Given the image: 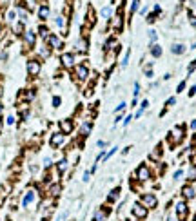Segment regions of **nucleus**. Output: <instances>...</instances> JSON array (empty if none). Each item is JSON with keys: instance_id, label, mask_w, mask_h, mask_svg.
I'll use <instances>...</instances> for the list:
<instances>
[{"instance_id": "nucleus-1", "label": "nucleus", "mask_w": 196, "mask_h": 221, "mask_svg": "<svg viewBox=\"0 0 196 221\" xmlns=\"http://www.w3.org/2000/svg\"><path fill=\"white\" fill-rule=\"evenodd\" d=\"M135 176H136V180H138V181H147V180L151 178V171H149V167H147V165H140V167L136 169Z\"/></svg>"}, {"instance_id": "nucleus-2", "label": "nucleus", "mask_w": 196, "mask_h": 221, "mask_svg": "<svg viewBox=\"0 0 196 221\" xmlns=\"http://www.w3.org/2000/svg\"><path fill=\"white\" fill-rule=\"evenodd\" d=\"M140 203L144 207H147V209H154L158 201H156V196L154 194H144V196H140Z\"/></svg>"}, {"instance_id": "nucleus-3", "label": "nucleus", "mask_w": 196, "mask_h": 221, "mask_svg": "<svg viewBox=\"0 0 196 221\" xmlns=\"http://www.w3.org/2000/svg\"><path fill=\"white\" fill-rule=\"evenodd\" d=\"M182 140H184V127L178 125V127H174L173 132H171V143L176 145V143H180Z\"/></svg>"}, {"instance_id": "nucleus-4", "label": "nucleus", "mask_w": 196, "mask_h": 221, "mask_svg": "<svg viewBox=\"0 0 196 221\" xmlns=\"http://www.w3.org/2000/svg\"><path fill=\"white\" fill-rule=\"evenodd\" d=\"M133 214H135V218H138V219H145L147 218V207H144L140 201L133 207Z\"/></svg>"}, {"instance_id": "nucleus-5", "label": "nucleus", "mask_w": 196, "mask_h": 221, "mask_svg": "<svg viewBox=\"0 0 196 221\" xmlns=\"http://www.w3.org/2000/svg\"><path fill=\"white\" fill-rule=\"evenodd\" d=\"M187 210H189V207H187L185 201H178V203H176V214H178V219L180 221H185Z\"/></svg>"}, {"instance_id": "nucleus-6", "label": "nucleus", "mask_w": 196, "mask_h": 221, "mask_svg": "<svg viewBox=\"0 0 196 221\" xmlns=\"http://www.w3.org/2000/svg\"><path fill=\"white\" fill-rule=\"evenodd\" d=\"M64 141H65V134H62V132H55V134L51 136V140H49V145H51L53 149H56V147H60Z\"/></svg>"}, {"instance_id": "nucleus-7", "label": "nucleus", "mask_w": 196, "mask_h": 221, "mask_svg": "<svg viewBox=\"0 0 196 221\" xmlns=\"http://www.w3.org/2000/svg\"><path fill=\"white\" fill-rule=\"evenodd\" d=\"M27 73H29V76H36V74L40 73V62L29 60V62H27Z\"/></svg>"}, {"instance_id": "nucleus-8", "label": "nucleus", "mask_w": 196, "mask_h": 221, "mask_svg": "<svg viewBox=\"0 0 196 221\" xmlns=\"http://www.w3.org/2000/svg\"><path fill=\"white\" fill-rule=\"evenodd\" d=\"M47 44H49L51 47H55V49H62V47H64V45H62V42H60V38H58V36H55V34L47 36Z\"/></svg>"}, {"instance_id": "nucleus-9", "label": "nucleus", "mask_w": 196, "mask_h": 221, "mask_svg": "<svg viewBox=\"0 0 196 221\" xmlns=\"http://www.w3.org/2000/svg\"><path fill=\"white\" fill-rule=\"evenodd\" d=\"M60 62H62V65L64 67H73V63H75V56L73 54H62V58H60Z\"/></svg>"}, {"instance_id": "nucleus-10", "label": "nucleus", "mask_w": 196, "mask_h": 221, "mask_svg": "<svg viewBox=\"0 0 196 221\" xmlns=\"http://www.w3.org/2000/svg\"><path fill=\"white\" fill-rule=\"evenodd\" d=\"M60 129H62V134H69L73 131V122L71 120H62L60 122Z\"/></svg>"}, {"instance_id": "nucleus-11", "label": "nucleus", "mask_w": 196, "mask_h": 221, "mask_svg": "<svg viewBox=\"0 0 196 221\" xmlns=\"http://www.w3.org/2000/svg\"><path fill=\"white\" fill-rule=\"evenodd\" d=\"M122 25H124V18H122V13H118L113 18V29L115 31H122Z\"/></svg>"}, {"instance_id": "nucleus-12", "label": "nucleus", "mask_w": 196, "mask_h": 221, "mask_svg": "<svg viewBox=\"0 0 196 221\" xmlns=\"http://www.w3.org/2000/svg\"><path fill=\"white\" fill-rule=\"evenodd\" d=\"M87 74H89V71H87L85 65H78V67H76V78H78V80H85Z\"/></svg>"}, {"instance_id": "nucleus-13", "label": "nucleus", "mask_w": 196, "mask_h": 221, "mask_svg": "<svg viewBox=\"0 0 196 221\" xmlns=\"http://www.w3.org/2000/svg\"><path fill=\"white\" fill-rule=\"evenodd\" d=\"M33 201H35V192H33V190H29V192L24 196V200H22V205H24V207H29Z\"/></svg>"}, {"instance_id": "nucleus-14", "label": "nucleus", "mask_w": 196, "mask_h": 221, "mask_svg": "<svg viewBox=\"0 0 196 221\" xmlns=\"http://www.w3.org/2000/svg\"><path fill=\"white\" fill-rule=\"evenodd\" d=\"M24 38H25V44H27V45H35L36 36H35L33 31H25V33H24Z\"/></svg>"}, {"instance_id": "nucleus-15", "label": "nucleus", "mask_w": 196, "mask_h": 221, "mask_svg": "<svg viewBox=\"0 0 196 221\" xmlns=\"http://www.w3.org/2000/svg\"><path fill=\"white\" fill-rule=\"evenodd\" d=\"M182 196H184V198H187V200H193V198H194V189H193V187H189V185H187V187H184V189H182Z\"/></svg>"}, {"instance_id": "nucleus-16", "label": "nucleus", "mask_w": 196, "mask_h": 221, "mask_svg": "<svg viewBox=\"0 0 196 221\" xmlns=\"http://www.w3.org/2000/svg\"><path fill=\"white\" fill-rule=\"evenodd\" d=\"M118 196H120V189H113V190L109 192V196H107V201H109V203H115V201L118 200Z\"/></svg>"}, {"instance_id": "nucleus-17", "label": "nucleus", "mask_w": 196, "mask_h": 221, "mask_svg": "<svg viewBox=\"0 0 196 221\" xmlns=\"http://www.w3.org/2000/svg\"><path fill=\"white\" fill-rule=\"evenodd\" d=\"M171 51H173L174 54H184V53H185V45H184V44H174V45L171 47Z\"/></svg>"}, {"instance_id": "nucleus-18", "label": "nucleus", "mask_w": 196, "mask_h": 221, "mask_svg": "<svg viewBox=\"0 0 196 221\" xmlns=\"http://www.w3.org/2000/svg\"><path fill=\"white\" fill-rule=\"evenodd\" d=\"M91 129H93V123H91V122H85V123H84V125L80 127V132H82L84 136H89Z\"/></svg>"}, {"instance_id": "nucleus-19", "label": "nucleus", "mask_w": 196, "mask_h": 221, "mask_svg": "<svg viewBox=\"0 0 196 221\" xmlns=\"http://www.w3.org/2000/svg\"><path fill=\"white\" fill-rule=\"evenodd\" d=\"M105 218H107V210H96L93 221H105Z\"/></svg>"}, {"instance_id": "nucleus-20", "label": "nucleus", "mask_w": 196, "mask_h": 221, "mask_svg": "<svg viewBox=\"0 0 196 221\" xmlns=\"http://www.w3.org/2000/svg\"><path fill=\"white\" fill-rule=\"evenodd\" d=\"M76 51L85 53V51H87V40H78V42H76Z\"/></svg>"}, {"instance_id": "nucleus-21", "label": "nucleus", "mask_w": 196, "mask_h": 221, "mask_svg": "<svg viewBox=\"0 0 196 221\" xmlns=\"http://www.w3.org/2000/svg\"><path fill=\"white\" fill-rule=\"evenodd\" d=\"M56 167H58V172H65V171H67V167H69V161L64 158V160H60V161H58V165H56Z\"/></svg>"}, {"instance_id": "nucleus-22", "label": "nucleus", "mask_w": 196, "mask_h": 221, "mask_svg": "<svg viewBox=\"0 0 196 221\" xmlns=\"http://www.w3.org/2000/svg\"><path fill=\"white\" fill-rule=\"evenodd\" d=\"M38 16H40L42 20H45V18L49 16V7H47V5H42L40 11H38Z\"/></svg>"}, {"instance_id": "nucleus-23", "label": "nucleus", "mask_w": 196, "mask_h": 221, "mask_svg": "<svg viewBox=\"0 0 196 221\" xmlns=\"http://www.w3.org/2000/svg\"><path fill=\"white\" fill-rule=\"evenodd\" d=\"M151 54H153L154 58L162 56V47H160V45H156V44H154V45H151Z\"/></svg>"}, {"instance_id": "nucleus-24", "label": "nucleus", "mask_w": 196, "mask_h": 221, "mask_svg": "<svg viewBox=\"0 0 196 221\" xmlns=\"http://www.w3.org/2000/svg\"><path fill=\"white\" fill-rule=\"evenodd\" d=\"M102 16H104V18H111V16H113V7H109V5L104 7V9H102Z\"/></svg>"}, {"instance_id": "nucleus-25", "label": "nucleus", "mask_w": 196, "mask_h": 221, "mask_svg": "<svg viewBox=\"0 0 196 221\" xmlns=\"http://www.w3.org/2000/svg\"><path fill=\"white\" fill-rule=\"evenodd\" d=\"M87 22L91 25L95 24V11H93V7H89V11H87Z\"/></svg>"}, {"instance_id": "nucleus-26", "label": "nucleus", "mask_w": 196, "mask_h": 221, "mask_svg": "<svg viewBox=\"0 0 196 221\" xmlns=\"http://www.w3.org/2000/svg\"><path fill=\"white\" fill-rule=\"evenodd\" d=\"M129 56H131V51H129V49H127V51H125V56H124V58H122V65H124V67H125V65H127V63H129Z\"/></svg>"}, {"instance_id": "nucleus-27", "label": "nucleus", "mask_w": 196, "mask_h": 221, "mask_svg": "<svg viewBox=\"0 0 196 221\" xmlns=\"http://www.w3.org/2000/svg\"><path fill=\"white\" fill-rule=\"evenodd\" d=\"M156 38H158L156 31H154V29H151V31H149V40H151V42H156Z\"/></svg>"}, {"instance_id": "nucleus-28", "label": "nucleus", "mask_w": 196, "mask_h": 221, "mask_svg": "<svg viewBox=\"0 0 196 221\" xmlns=\"http://www.w3.org/2000/svg\"><path fill=\"white\" fill-rule=\"evenodd\" d=\"M125 105H127L125 102H120V103L116 105V109H115V112H120V111H124V109H125Z\"/></svg>"}, {"instance_id": "nucleus-29", "label": "nucleus", "mask_w": 196, "mask_h": 221, "mask_svg": "<svg viewBox=\"0 0 196 221\" xmlns=\"http://www.w3.org/2000/svg\"><path fill=\"white\" fill-rule=\"evenodd\" d=\"M60 102H62V98H60V96H53V107H58V105H60Z\"/></svg>"}, {"instance_id": "nucleus-30", "label": "nucleus", "mask_w": 196, "mask_h": 221, "mask_svg": "<svg viewBox=\"0 0 196 221\" xmlns=\"http://www.w3.org/2000/svg\"><path fill=\"white\" fill-rule=\"evenodd\" d=\"M58 192H60V187H58V185H53V187H51V194H53V196H58Z\"/></svg>"}, {"instance_id": "nucleus-31", "label": "nucleus", "mask_w": 196, "mask_h": 221, "mask_svg": "<svg viewBox=\"0 0 196 221\" xmlns=\"http://www.w3.org/2000/svg\"><path fill=\"white\" fill-rule=\"evenodd\" d=\"M138 93H140V83L136 82V83H135V91H133V94H135V96H138Z\"/></svg>"}, {"instance_id": "nucleus-32", "label": "nucleus", "mask_w": 196, "mask_h": 221, "mask_svg": "<svg viewBox=\"0 0 196 221\" xmlns=\"http://www.w3.org/2000/svg\"><path fill=\"white\" fill-rule=\"evenodd\" d=\"M174 103H176V98H169V100L165 102V105H167V107H171V105H174Z\"/></svg>"}, {"instance_id": "nucleus-33", "label": "nucleus", "mask_w": 196, "mask_h": 221, "mask_svg": "<svg viewBox=\"0 0 196 221\" xmlns=\"http://www.w3.org/2000/svg\"><path fill=\"white\" fill-rule=\"evenodd\" d=\"M38 31H40V34H42V36H45V38H47V29H45L44 25H42V27H40Z\"/></svg>"}, {"instance_id": "nucleus-34", "label": "nucleus", "mask_w": 196, "mask_h": 221, "mask_svg": "<svg viewBox=\"0 0 196 221\" xmlns=\"http://www.w3.org/2000/svg\"><path fill=\"white\" fill-rule=\"evenodd\" d=\"M131 120H133V116H125V118H124V125L127 127V125L131 123Z\"/></svg>"}, {"instance_id": "nucleus-35", "label": "nucleus", "mask_w": 196, "mask_h": 221, "mask_svg": "<svg viewBox=\"0 0 196 221\" xmlns=\"http://www.w3.org/2000/svg\"><path fill=\"white\" fill-rule=\"evenodd\" d=\"M182 176H184V171H176L174 172V180H180Z\"/></svg>"}, {"instance_id": "nucleus-36", "label": "nucleus", "mask_w": 196, "mask_h": 221, "mask_svg": "<svg viewBox=\"0 0 196 221\" xmlns=\"http://www.w3.org/2000/svg\"><path fill=\"white\" fill-rule=\"evenodd\" d=\"M22 29H24V25H22V24H16V27H15V31H16V33H22Z\"/></svg>"}, {"instance_id": "nucleus-37", "label": "nucleus", "mask_w": 196, "mask_h": 221, "mask_svg": "<svg viewBox=\"0 0 196 221\" xmlns=\"http://www.w3.org/2000/svg\"><path fill=\"white\" fill-rule=\"evenodd\" d=\"M194 94H196V85H193L191 91H189V96H194Z\"/></svg>"}, {"instance_id": "nucleus-38", "label": "nucleus", "mask_w": 196, "mask_h": 221, "mask_svg": "<svg viewBox=\"0 0 196 221\" xmlns=\"http://www.w3.org/2000/svg\"><path fill=\"white\" fill-rule=\"evenodd\" d=\"M56 25H64V18H62V16L56 18Z\"/></svg>"}, {"instance_id": "nucleus-39", "label": "nucleus", "mask_w": 196, "mask_h": 221, "mask_svg": "<svg viewBox=\"0 0 196 221\" xmlns=\"http://www.w3.org/2000/svg\"><path fill=\"white\" fill-rule=\"evenodd\" d=\"M40 54H42V56H49V51H47V49H40Z\"/></svg>"}, {"instance_id": "nucleus-40", "label": "nucleus", "mask_w": 196, "mask_h": 221, "mask_svg": "<svg viewBox=\"0 0 196 221\" xmlns=\"http://www.w3.org/2000/svg\"><path fill=\"white\" fill-rule=\"evenodd\" d=\"M147 107H149V102H147V100H144V102H142V109H144V111H145V109H147Z\"/></svg>"}, {"instance_id": "nucleus-41", "label": "nucleus", "mask_w": 196, "mask_h": 221, "mask_svg": "<svg viewBox=\"0 0 196 221\" xmlns=\"http://www.w3.org/2000/svg\"><path fill=\"white\" fill-rule=\"evenodd\" d=\"M5 122H7V125H13V123H15V118H13V116H9Z\"/></svg>"}, {"instance_id": "nucleus-42", "label": "nucleus", "mask_w": 196, "mask_h": 221, "mask_svg": "<svg viewBox=\"0 0 196 221\" xmlns=\"http://www.w3.org/2000/svg\"><path fill=\"white\" fill-rule=\"evenodd\" d=\"M189 176H191V180H194V176H196V169H191V172H189Z\"/></svg>"}, {"instance_id": "nucleus-43", "label": "nucleus", "mask_w": 196, "mask_h": 221, "mask_svg": "<svg viewBox=\"0 0 196 221\" xmlns=\"http://www.w3.org/2000/svg\"><path fill=\"white\" fill-rule=\"evenodd\" d=\"M184 87H185V82H182V83L178 85V93H182V91H184Z\"/></svg>"}, {"instance_id": "nucleus-44", "label": "nucleus", "mask_w": 196, "mask_h": 221, "mask_svg": "<svg viewBox=\"0 0 196 221\" xmlns=\"http://www.w3.org/2000/svg\"><path fill=\"white\" fill-rule=\"evenodd\" d=\"M44 165L49 167V165H51V158H45V160H44Z\"/></svg>"}, {"instance_id": "nucleus-45", "label": "nucleus", "mask_w": 196, "mask_h": 221, "mask_svg": "<svg viewBox=\"0 0 196 221\" xmlns=\"http://www.w3.org/2000/svg\"><path fill=\"white\" fill-rule=\"evenodd\" d=\"M194 69H196V60H194V62H193V65H191V67H189V73H193V71H194Z\"/></svg>"}, {"instance_id": "nucleus-46", "label": "nucleus", "mask_w": 196, "mask_h": 221, "mask_svg": "<svg viewBox=\"0 0 196 221\" xmlns=\"http://www.w3.org/2000/svg\"><path fill=\"white\" fill-rule=\"evenodd\" d=\"M7 18H9V20H15V13H13V11H11V13H7Z\"/></svg>"}, {"instance_id": "nucleus-47", "label": "nucleus", "mask_w": 196, "mask_h": 221, "mask_svg": "<svg viewBox=\"0 0 196 221\" xmlns=\"http://www.w3.org/2000/svg\"><path fill=\"white\" fill-rule=\"evenodd\" d=\"M142 114H144V109H140V111H136V114H135V116H136V118H140Z\"/></svg>"}, {"instance_id": "nucleus-48", "label": "nucleus", "mask_w": 196, "mask_h": 221, "mask_svg": "<svg viewBox=\"0 0 196 221\" xmlns=\"http://www.w3.org/2000/svg\"><path fill=\"white\" fill-rule=\"evenodd\" d=\"M89 176H91V172H85L84 174V181H89Z\"/></svg>"}, {"instance_id": "nucleus-49", "label": "nucleus", "mask_w": 196, "mask_h": 221, "mask_svg": "<svg viewBox=\"0 0 196 221\" xmlns=\"http://www.w3.org/2000/svg\"><path fill=\"white\" fill-rule=\"evenodd\" d=\"M189 18H191V24H193V25H196V18H194V16H193V15H189Z\"/></svg>"}, {"instance_id": "nucleus-50", "label": "nucleus", "mask_w": 196, "mask_h": 221, "mask_svg": "<svg viewBox=\"0 0 196 221\" xmlns=\"http://www.w3.org/2000/svg\"><path fill=\"white\" fill-rule=\"evenodd\" d=\"M191 127H193V129H196V120H193V122H191Z\"/></svg>"}, {"instance_id": "nucleus-51", "label": "nucleus", "mask_w": 196, "mask_h": 221, "mask_svg": "<svg viewBox=\"0 0 196 221\" xmlns=\"http://www.w3.org/2000/svg\"><path fill=\"white\" fill-rule=\"evenodd\" d=\"M2 111H4V109H2V105H0V114H2Z\"/></svg>"}, {"instance_id": "nucleus-52", "label": "nucleus", "mask_w": 196, "mask_h": 221, "mask_svg": "<svg viewBox=\"0 0 196 221\" xmlns=\"http://www.w3.org/2000/svg\"><path fill=\"white\" fill-rule=\"evenodd\" d=\"M0 129H2V123H0Z\"/></svg>"}, {"instance_id": "nucleus-53", "label": "nucleus", "mask_w": 196, "mask_h": 221, "mask_svg": "<svg viewBox=\"0 0 196 221\" xmlns=\"http://www.w3.org/2000/svg\"><path fill=\"white\" fill-rule=\"evenodd\" d=\"M194 221H196V216H194Z\"/></svg>"}]
</instances>
